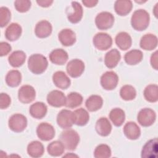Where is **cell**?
I'll return each instance as SVG.
<instances>
[{
  "mask_svg": "<svg viewBox=\"0 0 158 158\" xmlns=\"http://www.w3.org/2000/svg\"><path fill=\"white\" fill-rule=\"evenodd\" d=\"M94 156L96 158H108L111 156L110 147L105 144L98 145L94 151Z\"/></svg>",
  "mask_w": 158,
  "mask_h": 158,
  "instance_id": "obj_39",
  "label": "cell"
},
{
  "mask_svg": "<svg viewBox=\"0 0 158 158\" xmlns=\"http://www.w3.org/2000/svg\"><path fill=\"white\" fill-rule=\"evenodd\" d=\"M72 11L67 12V19L72 23H78L83 17V10L81 5L77 1L72 2Z\"/></svg>",
  "mask_w": 158,
  "mask_h": 158,
  "instance_id": "obj_15",
  "label": "cell"
},
{
  "mask_svg": "<svg viewBox=\"0 0 158 158\" xmlns=\"http://www.w3.org/2000/svg\"><path fill=\"white\" fill-rule=\"evenodd\" d=\"M11 18V14L9 9L6 7L0 8V26L1 28L6 26Z\"/></svg>",
  "mask_w": 158,
  "mask_h": 158,
  "instance_id": "obj_40",
  "label": "cell"
},
{
  "mask_svg": "<svg viewBox=\"0 0 158 158\" xmlns=\"http://www.w3.org/2000/svg\"><path fill=\"white\" fill-rule=\"evenodd\" d=\"M36 134L41 140L48 141L54 137L55 130L52 125L46 122H43L37 127Z\"/></svg>",
  "mask_w": 158,
  "mask_h": 158,
  "instance_id": "obj_10",
  "label": "cell"
},
{
  "mask_svg": "<svg viewBox=\"0 0 158 158\" xmlns=\"http://www.w3.org/2000/svg\"><path fill=\"white\" fill-rule=\"evenodd\" d=\"M74 123L78 126L86 125L89 119V115L86 110L83 108L78 109L73 112Z\"/></svg>",
  "mask_w": 158,
  "mask_h": 158,
  "instance_id": "obj_30",
  "label": "cell"
},
{
  "mask_svg": "<svg viewBox=\"0 0 158 158\" xmlns=\"http://www.w3.org/2000/svg\"><path fill=\"white\" fill-rule=\"evenodd\" d=\"M120 95L125 101H131L136 98V91L133 86L125 85L121 88Z\"/></svg>",
  "mask_w": 158,
  "mask_h": 158,
  "instance_id": "obj_38",
  "label": "cell"
},
{
  "mask_svg": "<svg viewBox=\"0 0 158 158\" xmlns=\"http://www.w3.org/2000/svg\"><path fill=\"white\" fill-rule=\"evenodd\" d=\"M114 23V17L110 12H101L95 18V23L99 30H105L110 28Z\"/></svg>",
  "mask_w": 158,
  "mask_h": 158,
  "instance_id": "obj_5",
  "label": "cell"
},
{
  "mask_svg": "<svg viewBox=\"0 0 158 158\" xmlns=\"http://www.w3.org/2000/svg\"><path fill=\"white\" fill-rule=\"evenodd\" d=\"M95 48L101 51H105L110 48L112 44V37L106 33H98L93 39Z\"/></svg>",
  "mask_w": 158,
  "mask_h": 158,
  "instance_id": "obj_6",
  "label": "cell"
},
{
  "mask_svg": "<svg viewBox=\"0 0 158 158\" xmlns=\"http://www.w3.org/2000/svg\"><path fill=\"white\" fill-rule=\"evenodd\" d=\"M22 32V29L19 24L17 23H12L6 30L5 37L10 41H14L20 38Z\"/></svg>",
  "mask_w": 158,
  "mask_h": 158,
  "instance_id": "obj_25",
  "label": "cell"
},
{
  "mask_svg": "<svg viewBox=\"0 0 158 158\" xmlns=\"http://www.w3.org/2000/svg\"><path fill=\"white\" fill-rule=\"evenodd\" d=\"M52 30V27L51 23L43 20L36 23L35 28V33L40 38H45L51 34Z\"/></svg>",
  "mask_w": 158,
  "mask_h": 158,
  "instance_id": "obj_14",
  "label": "cell"
},
{
  "mask_svg": "<svg viewBox=\"0 0 158 158\" xmlns=\"http://www.w3.org/2000/svg\"><path fill=\"white\" fill-rule=\"evenodd\" d=\"M50 61L56 65H62L67 61L69 56L67 52L62 49H56L51 52L49 55Z\"/></svg>",
  "mask_w": 158,
  "mask_h": 158,
  "instance_id": "obj_19",
  "label": "cell"
},
{
  "mask_svg": "<svg viewBox=\"0 0 158 158\" xmlns=\"http://www.w3.org/2000/svg\"><path fill=\"white\" fill-rule=\"evenodd\" d=\"M57 123L63 129L71 128L74 124L73 112L67 109L61 110L57 114Z\"/></svg>",
  "mask_w": 158,
  "mask_h": 158,
  "instance_id": "obj_9",
  "label": "cell"
},
{
  "mask_svg": "<svg viewBox=\"0 0 158 158\" xmlns=\"http://www.w3.org/2000/svg\"><path fill=\"white\" fill-rule=\"evenodd\" d=\"M121 58L120 52L117 49H112L107 52L104 57V64L109 69L115 67Z\"/></svg>",
  "mask_w": 158,
  "mask_h": 158,
  "instance_id": "obj_22",
  "label": "cell"
},
{
  "mask_svg": "<svg viewBox=\"0 0 158 158\" xmlns=\"http://www.w3.org/2000/svg\"><path fill=\"white\" fill-rule=\"evenodd\" d=\"M12 50L11 46L7 42H1L0 43V56L1 57L7 55Z\"/></svg>",
  "mask_w": 158,
  "mask_h": 158,
  "instance_id": "obj_43",
  "label": "cell"
},
{
  "mask_svg": "<svg viewBox=\"0 0 158 158\" xmlns=\"http://www.w3.org/2000/svg\"><path fill=\"white\" fill-rule=\"evenodd\" d=\"M150 16L149 13L144 9L135 10L131 18V27L137 31L146 30L149 24Z\"/></svg>",
  "mask_w": 158,
  "mask_h": 158,
  "instance_id": "obj_1",
  "label": "cell"
},
{
  "mask_svg": "<svg viewBox=\"0 0 158 158\" xmlns=\"http://www.w3.org/2000/svg\"><path fill=\"white\" fill-rule=\"evenodd\" d=\"M123 133L129 139L135 140L140 136L141 130L135 122H128L123 127Z\"/></svg>",
  "mask_w": 158,
  "mask_h": 158,
  "instance_id": "obj_20",
  "label": "cell"
},
{
  "mask_svg": "<svg viewBox=\"0 0 158 158\" xmlns=\"http://www.w3.org/2000/svg\"><path fill=\"white\" fill-rule=\"evenodd\" d=\"M118 77L117 73L113 71H107L101 77L100 83L102 87L106 90L115 89L118 84Z\"/></svg>",
  "mask_w": 158,
  "mask_h": 158,
  "instance_id": "obj_8",
  "label": "cell"
},
{
  "mask_svg": "<svg viewBox=\"0 0 158 158\" xmlns=\"http://www.w3.org/2000/svg\"><path fill=\"white\" fill-rule=\"evenodd\" d=\"M6 83L10 87H17L22 81L21 73L17 70H11L6 76Z\"/></svg>",
  "mask_w": 158,
  "mask_h": 158,
  "instance_id": "obj_34",
  "label": "cell"
},
{
  "mask_svg": "<svg viewBox=\"0 0 158 158\" xmlns=\"http://www.w3.org/2000/svg\"><path fill=\"white\" fill-rule=\"evenodd\" d=\"M11 99L10 96L4 93H2L0 94V108L1 109H7L10 104Z\"/></svg>",
  "mask_w": 158,
  "mask_h": 158,
  "instance_id": "obj_42",
  "label": "cell"
},
{
  "mask_svg": "<svg viewBox=\"0 0 158 158\" xmlns=\"http://www.w3.org/2000/svg\"><path fill=\"white\" fill-rule=\"evenodd\" d=\"M158 54H157V51H155L154 53L152 54L151 56V64L152 65V67L155 69V70H157L158 69Z\"/></svg>",
  "mask_w": 158,
  "mask_h": 158,
  "instance_id": "obj_44",
  "label": "cell"
},
{
  "mask_svg": "<svg viewBox=\"0 0 158 158\" xmlns=\"http://www.w3.org/2000/svg\"><path fill=\"white\" fill-rule=\"evenodd\" d=\"M47 111L46 105L42 102H36L31 104L29 109L31 117L37 119L43 118L46 115Z\"/></svg>",
  "mask_w": 158,
  "mask_h": 158,
  "instance_id": "obj_26",
  "label": "cell"
},
{
  "mask_svg": "<svg viewBox=\"0 0 158 158\" xmlns=\"http://www.w3.org/2000/svg\"><path fill=\"white\" fill-rule=\"evenodd\" d=\"M36 97V91L34 88L28 85L22 86L18 91L19 100L23 104H28L34 101Z\"/></svg>",
  "mask_w": 158,
  "mask_h": 158,
  "instance_id": "obj_12",
  "label": "cell"
},
{
  "mask_svg": "<svg viewBox=\"0 0 158 158\" xmlns=\"http://www.w3.org/2000/svg\"><path fill=\"white\" fill-rule=\"evenodd\" d=\"M47 102L52 107H60L65 106L66 98L62 91L53 90L48 93L47 96Z\"/></svg>",
  "mask_w": 158,
  "mask_h": 158,
  "instance_id": "obj_13",
  "label": "cell"
},
{
  "mask_svg": "<svg viewBox=\"0 0 158 158\" xmlns=\"http://www.w3.org/2000/svg\"><path fill=\"white\" fill-rule=\"evenodd\" d=\"M64 146L60 141H54L47 147V151L49 155L54 157L61 156L64 152Z\"/></svg>",
  "mask_w": 158,
  "mask_h": 158,
  "instance_id": "obj_36",
  "label": "cell"
},
{
  "mask_svg": "<svg viewBox=\"0 0 158 158\" xmlns=\"http://www.w3.org/2000/svg\"><path fill=\"white\" fill-rule=\"evenodd\" d=\"M157 5H158V3H157L156 4L155 7H154V10H153V13L156 17H157Z\"/></svg>",
  "mask_w": 158,
  "mask_h": 158,
  "instance_id": "obj_47",
  "label": "cell"
},
{
  "mask_svg": "<svg viewBox=\"0 0 158 158\" xmlns=\"http://www.w3.org/2000/svg\"><path fill=\"white\" fill-rule=\"evenodd\" d=\"M58 38L60 43L64 46H70L76 41V35L71 29L62 30L58 34Z\"/></svg>",
  "mask_w": 158,
  "mask_h": 158,
  "instance_id": "obj_17",
  "label": "cell"
},
{
  "mask_svg": "<svg viewBox=\"0 0 158 158\" xmlns=\"http://www.w3.org/2000/svg\"><path fill=\"white\" fill-rule=\"evenodd\" d=\"M52 81L57 88L62 89L68 88L71 83L70 78L62 71H57L53 74Z\"/></svg>",
  "mask_w": 158,
  "mask_h": 158,
  "instance_id": "obj_18",
  "label": "cell"
},
{
  "mask_svg": "<svg viewBox=\"0 0 158 158\" xmlns=\"http://www.w3.org/2000/svg\"><path fill=\"white\" fill-rule=\"evenodd\" d=\"M143 57V52L138 49H132L127 52L124 56L125 62L130 65H136L139 63Z\"/></svg>",
  "mask_w": 158,
  "mask_h": 158,
  "instance_id": "obj_31",
  "label": "cell"
},
{
  "mask_svg": "<svg viewBox=\"0 0 158 158\" xmlns=\"http://www.w3.org/2000/svg\"><path fill=\"white\" fill-rule=\"evenodd\" d=\"M95 129L99 135L102 136H107L111 132L112 125L106 117H101L96 123Z\"/></svg>",
  "mask_w": 158,
  "mask_h": 158,
  "instance_id": "obj_23",
  "label": "cell"
},
{
  "mask_svg": "<svg viewBox=\"0 0 158 158\" xmlns=\"http://www.w3.org/2000/svg\"><path fill=\"white\" fill-rule=\"evenodd\" d=\"M98 2L97 0H83L82 3L85 6L87 7H94Z\"/></svg>",
  "mask_w": 158,
  "mask_h": 158,
  "instance_id": "obj_45",
  "label": "cell"
},
{
  "mask_svg": "<svg viewBox=\"0 0 158 158\" xmlns=\"http://www.w3.org/2000/svg\"><path fill=\"white\" fill-rule=\"evenodd\" d=\"M83 96L78 93L72 92L66 98L65 106L69 108H75L81 104Z\"/></svg>",
  "mask_w": 158,
  "mask_h": 158,
  "instance_id": "obj_37",
  "label": "cell"
},
{
  "mask_svg": "<svg viewBox=\"0 0 158 158\" xmlns=\"http://www.w3.org/2000/svg\"><path fill=\"white\" fill-rule=\"evenodd\" d=\"M31 1L28 0H17L14 2L15 9L21 13L27 12L31 7Z\"/></svg>",
  "mask_w": 158,
  "mask_h": 158,
  "instance_id": "obj_41",
  "label": "cell"
},
{
  "mask_svg": "<svg viewBox=\"0 0 158 158\" xmlns=\"http://www.w3.org/2000/svg\"><path fill=\"white\" fill-rule=\"evenodd\" d=\"M48 62L46 57L41 54H34L28 60V67L34 74H41L47 69Z\"/></svg>",
  "mask_w": 158,
  "mask_h": 158,
  "instance_id": "obj_2",
  "label": "cell"
},
{
  "mask_svg": "<svg viewBox=\"0 0 158 158\" xmlns=\"http://www.w3.org/2000/svg\"><path fill=\"white\" fill-rule=\"evenodd\" d=\"M67 156H69V157H70V156H71V155H70H70H69V154H67V155H65V156H64V157H67ZM72 157H75V156H76V157H77V156H76V155H75V154H72Z\"/></svg>",
  "mask_w": 158,
  "mask_h": 158,
  "instance_id": "obj_48",
  "label": "cell"
},
{
  "mask_svg": "<svg viewBox=\"0 0 158 158\" xmlns=\"http://www.w3.org/2000/svg\"><path fill=\"white\" fill-rule=\"evenodd\" d=\"M109 118L116 127H120L125 120V114L120 108H114L109 113Z\"/></svg>",
  "mask_w": 158,
  "mask_h": 158,
  "instance_id": "obj_33",
  "label": "cell"
},
{
  "mask_svg": "<svg viewBox=\"0 0 158 158\" xmlns=\"http://www.w3.org/2000/svg\"><path fill=\"white\" fill-rule=\"evenodd\" d=\"M156 119V112L150 108H144L139 110L137 116L138 123L143 127L152 125Z\"/></svg>",
  "mask_w": 158,
  "mask_h": 158,
  "instance_id": "obj_7",
  "label": "cell"
},
{
  "mask_svg": "<svg viewBox=\"0 0 158 158\" xmlns=\"http://www.w3.org/2000/svg\"><path fill=\"white\" fill-rule=\"evenodd\" d=\"M144 97L150 102H156L158 100V86L156 84L148 85L144 90Z\"/></svg>",
  "mask_w": 158,
  "mask_h": 158,
  "instance_id": "obj_35",
  "label": "cell"
},
{
  "mask_svg": "<svg viewBox=\"0 0 158 158\" xmlns=\"http://www.w3.org/2000/svg\"><path fill=\"white\" fill-rule=\"evenodd\" d=\"M44 152V146L43 144L38 141H31L28 144L27 153L31 157H40L43 155Z\"/></svg>",
  "mask_w": 158,
  "mask_h": 158,
  "instance_id": "obj_28",
  "label": "cell"
},
{
  "mask_svg": "<svg viewBox=\"0 0 158 158\" xmlns=\"http://www.w3.org/2000/svg\"><path fill=\"white\" fill-rule=\"evenodd\" d=\"M60 141L65 148L68 150H75L80 141V136L74 130L69 129L62 131L60 135Z\"/></svg>",
  "mask_w": 158,
  "mask_h": 158,
  "instance_id": "obj_3",
  "label": "cell"
},
{
  "mask_svg": "<svg viewBox=\"0 0 158 158\" xmlns=\"http://www.w3.org/2000/svg\"><path fill=\"white\" fill-rule=\"evenodd\" d=\"M133 7V4L129 0H118L115 2L114 9L115 12L120 15L125 16L128 14Z\"/></svg>",
  "mask_w": 158,
  "mask_h": 158,
  "instance_id": "obj_27",
  "label": "cell"
},
{
  "mask_svg": "<svg viewBox=\"0 0 158 158\" xmlns=\"http://www.w3.org/2000/svg\"><path fill=\"white\" fill-rule=\"evenodd\" d=\"M115 44L122 50L128 49L132 44V40L130 35L125 31L118 33L115 38Z\"/></svg>",
  "mask_w": 158,
  "mask_h": 158,
  "instance_id": "obj_24",
  "label": "cell"
},
{
  "mask_svg": "<svg viewBox=\"0 0 158 158\" xmlns=\"http://www.w3.org/2000/svg\"><path fill=\"white\" fill-rule=\"evenodd\" d=\"M103 104V99L99 95L90 96L85 102L87 109L90 112H95L100 109Z\"/></svg>",
  "mask_w": 158,
  "mask_h": 158,
  "instance_id": "obj_32",
  "label": "cell"
},
{
  "mask_svg": "<svg viewBox=\"0 0 158 158\" xmlns=\"http://www.w3.org/2000/svg\"><path fill=\"white\" fill-rule=\"evenodd\" d=\"M85 64L81 60L75 59L68 62L66 70L71 77L77 78L81 75L85 70Z\"/></svg>",
  "mask_w": 158,
  "mask_h": 158,
  "instance_id": "obj_11",
  "label": "cell"
},
{
  "mask_svg": "<svg viewBox=\"0 0 158 158\" xmlns=\"http://www.w3.org/2000/svg\"><path fill=\"white\" fill-rule=\"evenodd\" d=\"M8 125L12 131L20 133L26 128L27 119L25 115L21 114H15L9 118Z\"/></svg>",
  "mask_w": 158,
  "mask_h": 158,
  "instance_id": "obj_4",
  "label": "cell"
},
{
  "mask_svg": "<svg viewBox=\"0 0 158 158\" xmlns=\"http://www.w3.org/2000/svg\"><path fill=\"white\" fill-rule=\"evenodd\" d=\"M26 59V54L22 51H14L8 57L9 64L13 67H19L22 66Z\"/></svg>",
  "mask_w": 158,
  "mask_h": 158,
  "instance_id": "obj_29",
  "label": "cell"
},
{
  "mask_svg": "<svg viewBox=\"0 0 158 158\" xmlns=\"http://www.w3.org/2000/svg\"><path fill=\"white\" fill-rule=\"evenodd\" d=\"M157 139H150L143 147L141 157L153 158L157 157Z\"/></svg>",
  "mask_w": 158,
  "mask_h": 158,
  "instance_id": "obj_16",
  "label": "cell"
},
{
  "mask_svg": "<svg viewBox=\"0 0 158 158\" xmlns=\"http://www.w3.org/2000/svg\"><path fill=\"white\" fill-rule=\"evenodd\" d=\"M37 4L43 7H48L50 6L52 2L53 1L51 0H40V1H36Z\"/></svg>",
  "mask_w": 158,
  "mask_h": 158,
  "instance_id": "obj_46",
  "label": "cell"
},
{
  "mask_svg": "<svg viewBox=\"0 0 158 158\" xmlns=\"http://www.w3.org/2000/svg\"><path fill=\"white\" fill-rule=\"evenodd\" d=\"M139 45L144 50H153L157 46V38L156 35L151 33L146 34L141 38Z\"/></svg>",
  "mask_w": 158,
  "mask_h": 158,
  "instance_id": "obj_21",
  "label": "cell"
}]
</instances>
